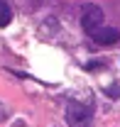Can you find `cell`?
<instances>
[{"mask_svg": "<svg viewBox=\"0 0 120 127\" xmlns=\"http://www.w3.org/2000/svg\"><path fill=\"white\" fill-rule=\"evenodd\" d=\"M66 122L69 127H93V112L83 103H71L66 108Z\"/></svg>", "mask_w": 120, "mask_h": 127, "instance_id": "1", "label": "cell"}, {"mask_svg": "<svg viewBox=\"0 0 120 127\" xmlns=\"http://www.w3.org/2000/svg\"><path fill=\"white\" fill-rule=\"evenodd\" d=\"M103 20H105L103 10L96 7V5H88V7L83 10V15H81V27L88 32V34H93L98 27H103Z\"/></svg>", "mask_w": 120, "mask_h": 127, "instance_id": "2", "label": "cell"}, {"mask_svg": "<svg viewBox=\"0 0 120 127\" xmlns=\"http://www.w3.org/2000/svg\"><path fill=\"white\" fill-rule=\"evenodd\" d=\"M93 37V42L96 44H103V47H108V44H115L120 39V32L113 30V27H98V30L91 34Z\"/></svg>", "mask_w": 120, "mask_h": 127, "instance_id": "3", "label": "cell"}, {"mask_svg": "<svg viewBox=\"0 0 120 127\" xmlns=\"http://www.w3.org/2000/svg\"><path fill=\"white\" fill-rule=\"evenodd\" d=\"M10 20H12V10H10V5H7L5 0H0V27H7Z\"/></svg>", "mask_w": 120, "mask_h": 127, "instance_id": "4", "label": "cell"}, {"mask_svg": "<svg viewBox=\"0 0 120 127\" xmlns=\"http://www.w3.org/2000/svg\"><path fill=\"white\" fill-rule=\"evenodd\" d=\"M7 117H10V110L5 108V103H0V122H5Z\"/></svg>", "mask_w": 120, "mask_h": 127, "instance_id": "5", "label": "cell"}]
</instances>
